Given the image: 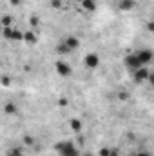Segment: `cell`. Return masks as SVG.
Returning <instances> with one entry per match:
<instances>
[{
	"label": "cell",
	"mask_w": 154,
	"mask_h": 156,
	"mask_svg": "<svg viewBox=\"0 0 154 156\" xmlns=\"http://www.w3.org/2000/svg\"><path fill=\"white\" fill-rule=\"evenodd\" d=\"M54 149L58 151L60 156H80V151L75 147V144L71 140H64V142H58L54 145Z\"/></svg>",
	"instance_id": "obj_1"
},
{
	"label": "cell",
	"mask_w": 154,
	"mask_h": 156,
	"mask_svg": "<svg viewBox=\"0 0 154 156\" xmlns=\"http://www.w3.org/2000/svg\"><path fill=\"white\" fill-rule=\"evenodd\" d=\"M136 55H138V58H140V62H142V66H147V64H151L154 58V53L151 49H138L136 51Z\"/></svg>",
	"instance_id": "obj_2"
},
{
	"label": "cell",
	"mask_w": 154,
	"mask_h": 156,
	"mask_svg": "<svg viewBox=\"0 0 154 156\" xmlns=\"http://www.w3.org/2000/svg\"><path fill=\"white\" fill-rule=\"evenodd\" d=\"M83 62H85V67H89V69H96L98 64H100V56H98L96 53H89V55L83 58Z\"/></svg>",
	"instance_id": "obj_3"
},
{
	"label": "cell",
	"mask_w": 154,
	"mask_h": 156,
	"mask_svg": "<svg viewBox=\"0 0 154 156\" xmlns=\"http://www.w3.org/2000/svg\"><path fill=\"white\" fill-rule=\"evenodd\" d=\"M132 75H134V80H136V82H147L149 76H151V73H149L145 67H140V69H138V71H134Z\"/></svg>",
	"instance_id": "obj_4"
},
{
	"label": "cell",
	"mask_w": 154,
	"mask_h": 156,
	"mask_svg": "<svg viewBox=\"0 0 154 156\" xmlns=\"http://www.w3.org/2000/svg\"><path fill=\"white\" fill-rule=\"evenodd\" d=\"M56 73H58L60 76H69L73 71H71V67H69L65 62H56Z\"/></svg>",
	"instance_id": "obj_5"
},
{
	"label": "cell",
	"mask_w": 154,
	"mask_h": 156,
	"mask_svg": "<svg viewBox=\"0 0 154 156\" xmlns=\"http://www.w3.org/2000/svg\"><path fill=\"white\" fill-rule=\"evenodd\" d=\"M120 7H121L123 11H129V9L134 7V0H121V2H120Z\"/></svg>",
	"instance_id": "obj_6"
},
{
	"label": "cell",
	"mask_w": 154,
	"mask_h": 156,
	"mask_svg": "<svg viewBox=\"0 0 154 156\" xmlns=\"http://www.w3.org/2000/svg\"><path fill=\"white\" fill-rule=\"evenodd\" d=\"M82 5H83V9H87V11H94V9H96V5H94L93 0H83Z\"/></svg>",
	"instance_id": "obj_7"
},
{
	"label": "cell",
	"mask_w": 154,
	"mask_h": 156,
	"mask_svg": "<svg viewBox=\"0 0 154 156\" xmlns=\"http://www.w3.org/2000/svg\"><path fill=\"white\" fill-rule=\"evenodd\" d=\"M69 125H71V129H73L75 133H78V131L82 129V123H80V120H71V123H69Z\"/></svg>",
	"instance_id": "obj_8"
},
{
	"label": "cell",
	"mask_w": 154,
	"mask_h": 156,
	"mask_svg": "<svg viewBox=\"0 0 154 156\" xmlns=\"http://www.w3.org/2000/svg\"><path fill=\"white\" fill-rule=\"evenodd\" d=\"M24 40H26V42H35V35H33V33H26V37H24Z\"/></svg>",
	"instance_id": "obj_9"
},
{
	"label": "cell",
	"mask_w": 154,
	"mask_h": 156,
	"mask_svg": "<svg viewBox=\"0 0 154 156\" xmlns=\"http://www.w3.org/2000/svg\"><path fill=\"white\" fill-rule=\"evenodd\" d=\"M100 156H111V149H102L100 151Z\"/></svg>",
	"instance_id": "obj_10"
},
{
	"label": "cell",
	"mask_w": 154,
	"mask_h": 156,
	"mask_svg": "<svg viewBox=\"0 0 154 156\" xmlns=\"http://www.w3.org/2000/svg\"><path fill=\"white\" fill-rule=\"evenodd\" d=\"M151 85H154V73H151V76H149V80H147Z\"/></svg>",
	"instance_id": "obj_11"
},
{
	"label": "cell",
	"mask_w": 154,
	"mask_h": 156,
	"mask_svg": "<svg viewBox=\"0 0 154 156\" xmlns=\"http://www.w3.org/2000/svg\"><path fill=\"white\" fill-rule=\"evenodd\" d=\"M136 156H151V154H149V153H138Z\"/></svg>",
	"instance_id": "obj_12"
}]
</instances>
